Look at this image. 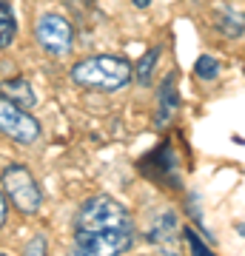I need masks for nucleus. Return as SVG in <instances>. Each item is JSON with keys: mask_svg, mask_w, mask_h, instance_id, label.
I'll return each instance as SVG.
<instances>
[{"mask_svg": "<svg viewBox=\"0 0 245 256\" xmlns=\"http://www.w3.org/2000/svg\"><path fill=\"white\" fill-rule=\"evenodd\" d=\"M74 250L80 256H117L134 248L137 225L131 210L109 194L83 202L72 222Z\"/></svg>", "mask_w": 245, "mask_h": 256, "instance_id": "1", "label": "nucleus"}, {"mask_svg": "<svg viewBox=\"0 0 245 256\" xmlns=\"http://www.w3.org/2000/svg\"><path fill=\"white\" fill-rule=\"evenodd\" d=\"M69 80L94 92H123L131 82V63L117 54H91L69 68Z\"/></svg>", "mask_w": 245, "mask_h": 256, "instance_id": "2", "label": "nucleus"}, {"mask_svg": "<svg viewBox=\"0 0 245 256\" xmlns=\"http://www.w3.org/2000/svg\"><path fill=\"white\" fill-rule=\"evenodd\" d=\"M0 191L6 194L12 208H18L23 216H35L43 208L40 182L23 162H9L0 171Z\"/></svg>", "mask_w": 245, "mask_h": 256, "instance_id": "3", "label": "nucleus"}, {"mask_svg": "<svg viewBox=\"0 0 245 256\" xmlns=\"http://www.w3.org/2000/svg\"><path fill=\"white\" fill-rule=\"evenodd\" d=\"M37 46L52 57H66L74 46V26L72 20L57 14V12H43L35 23Z\"/></svg>", "mask_w": 245, "mask_h": 256, "instance_id": "4", "label": "nucleus"}, {"mask_svg": "<svg viewBox=\"0 0 245 256\" xmlns=\"http://www.w3.org/2000/svg\"><path fill=\"white\" fill-rule=\"evenodd\" d=\"M0 134L15 140L18 146H35L43 134V128H40L37 117H32V111L0 97Z\"/></svg>", "mask_w": 245, "mask_h": 256, "instance_id": "5", "label": "nucleus"}, {"mask_svg": "<svg viewBox=\"0 0 245 256\" xmlns=\"http://www.w3.org/2000/svg\"><path fill=\"white\" fill-rule=\"evenodd\" d=\"M148 165H157V171L151 168L145 176H151V180H157V182H171V188H180L177 160H174L171 146H168V142H160L151 154H145L143 160H140V168H148Z\"/></svg>", "mask_w": 245, "mask_h": 256, "instance_id": "6", "label": "nucleus"}, {"mask_svg": "<svg viewBox=\"0 0 245 256\" xmlns=\"http://www.w3.org/2000/svg\"><path fill=\"white\" fill-rule=\"evenodd\" d=\"M180 111V92H177V77L168 74L163 82H160V94H157V114H154V126L163 128L168 126Z\"/></svg>", "mask_w": 245, "mask_h": 256, "instance_id": "7", "label": "nucleus"}, {"mask_svg": "<svg viewBox=\"0 0 245 256\" xmlns=\"http://www.w3.org/2000/svg\"><path fill=\"white\" fill-rule=\"evenodd\" d=\"M180 236V222H177V214L171 208H163L160 214L154 216L151 222V228L145 234L148 242H154V245H174Z\"/></svg>", "mask_w": 245, "mask_h": 256, "instance_id": "8", "label": "nucleus"}, {"mask_svg": "<svg viewBox=\"0 0 245 256\" xmlns=\"http://www.w3.org/2000/svg\"><path fill=\"white\" fill-rule=\"evenodd\" d=\"M0 97H6L9 102H15V106H20V108H26V111H32L37 106V94L26 77H9V80H3L0 82Z\"/></svg>", "mask_w": 245, "mask_h": 256, "instance_id": "9", "label": "nucleus"}, {"mask_svg": "<svg viewBox=\"0 0 245 256\" xmlns=\"http://www.w3.org/2000/svg\"><path fill=\"white\" fill-rule=\"evenodd\" d=\"M160 54H163V46H151L143 57H140L137 68H131V80H134L137 86H151L154 68H157V63H160Z\"/></svg>", "mask_w": 245, "mask_h": 256, "instance_id": "10", "label": "nucleus"}, {"mask_svg": "<svg viewBox=\"0 0 245 256\" xmlns=\"http://www.w3.org/2000/svg\"><path fill=\"white\" fill-rule=\"evenodd\" d=\"M18 37V18L9 0H0V48H9Z\"/></svg>", "mask_w": 245, "mask_h": 256, "instance_id": "11", "label": "nucleus"}, {"mask_svg": "<svg viewBox=\"0 0 245 256\" xmlns=\"http://www.w3.org/2000/svg\"><path fill=\"white\" fill-rule=\"evenodd\" d=\"M214 23H217L219 34L231 37V40H239V37H242V12L222 9V12H217V14H214Z\"/></svg>", "mask_w": 245, "mask_h": 256, "instance_id": "12", "label": "nucleus"}, {"mask_svg": "<svg viewBox=\"0 0 245 256\" xmlns=\"http://www.w3.org/2000/svg\"><path fill=\"white\" fill-rule=\"evenodd\" d=\"M194 74H197L202 82L217 80V77H219V63H217V57L200 54V57H197V63H194Z\"/></svg>", "mask_w": 245, "mask_h": 256, "instance_id": "13", "label": "nucleus"}, {"mask_svg": "<svg viewBox=\"0 0 245 256\" xmlns=\"http://www.w3.org/2000/svg\"><path fill=\"white\" fill-rule=\"evenodd\" d=\"M180 230H182L180 236H182V239H185V242H188V248H191V250H194V254H200V256H205V254H211V248H208V245H205V242H202V239H200V236H197V230L191 228V225H185V228H180Z\"/></svg>", "mask_w": 245, "mask_h": 256, "instance_id": "14", "label": "nucleus"}, {"mask_svg": "<svg viewBox=\"0 0 245 256\" xmlns=\"http://www.w3.org/2000/svg\"><path fill=\"white\" fill-rule=\"evenodd\" d=\"M46 250H49V242H46V236H35V239L26 245V254H32V256H40V254H46Z\"/></svg>", "mask_w": 245, "mask_h": 256, "instance_id": "15", "label": "nucleus"}, {"mask_svg": "<svg viewBox=\"0 0 245 256\" xmlns=\"http://www.w3.org/2000/svg\"><path fill=\"white\" fill-rule=\"evenodd\" d=\"M6 220H9V200H6V194L0 191V228L6 225Z\"/></svg>", "mask_w": 245, "mask_h": 256, "instance_id": "16", "label": "nucleus"}, {"mask_svg": "<svg viewBox=\"0 0 245 256\" xmlns=\"http://www.w3.org/2000/svg\"><path fill=\"white\" fill-rule=\"evenodd\" d=\"M131 3H134L137 9H148L151 6V0H131Z\"/></svg>", "mask_w": 245, "mask_h": 256, "instance_id": "17", "label": "nucleus"}]
</instances>
